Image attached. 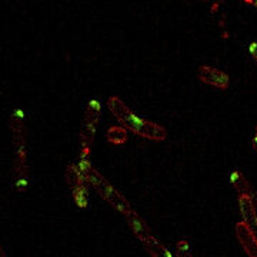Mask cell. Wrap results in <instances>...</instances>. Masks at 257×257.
<instances>
[{"label":"cell","mask_w":257,"mask_h":257,"mask_svg":"<svg viewBox=\"0 0 257 257\" xmlns=\"http://www.w3.org/2000/svg\"><path fill=\"white\" fill-rule=\"evenodd\" d=\"M107 107L111 114L114 116V119L117 120L126 130H130L142 138L155 140V142H163L167 138V130L163 126L138 116L119 97H116V96L109 97Z\"/></svg>","instance_id":"obj_1"},{"label":"cell","mask_w":257,"mask_h":257,"mask_svg":"<svg viewBox=\"0 0 257 257\" xmlns=\"http://www.w3.org/2000/svg\"><path fill=\"white\" fill-rule=\"evenodd\" d=\"M10 130L15 146V184L19 192H25L28 189L29 167L26 124L25 114L22 110L13 111V114L10 116Z\"/></svg>","instance_id":"obj_2"},{"label":"cell","mask_w":257,"mask_h":257,"mask_svg":"<svg viewBox=\"0 0 257 257\" xmlns=\"http://www.w3.org/2000/svg\"><path fill=\"white\" fill-rule=\"evenodd\" d=\"M77 167H79V170L82 172L83 177L86 179L87 184L92 186L93 189L99 193L101 197L110 204L111 207H114L119 213L126 214V216H127L128 213L133 211L132 210L130 203L126 200V197H124L117 189H114V186H113L106 177H103V175L99 173V172L90 165L89 160H83V159H80Z\"/></svg>","instance_id":"obj_3"},{"label":"cell","mask_w":257,"mask_h":257,"mask_svg":"<svg viewBox=\"0 0 257 257\" xmlns=\"http://www.w3.org/2000/svg\"><path fill=\"white\" fill-rule=\"evenodd\" d=\"M127 223L130 230L133 231V234L140 240V243L145 246L149 254L152 257H172L170 251L163 246V243L157 239L156 236L152 233V230L147 227L146 221L143 220L140 216H139L136 211H132L128 213L127 216Z\"/></svg>","instance_id":"obj_4"},{"label":"cell","mask_w":257,"mask_h":257,"mask_svg":"<svg viewBox=\"0 0 257 257\" xmlns=\"http://www.w3.org/2000/svg\"><path fill=\"white\" fill-rule=\"evenodd\" d=\"M101 114V104L97 99H92L86 106V111L83 116L82 130H80V159L89 160V153L92 149L94 135L99 126Z\"/></svg>","instance_id":"obj_5"},{"label":"cell","mask_w":257,"mask_h":257,"mask_svg":"<svg viewBox=\"0 0 257 257\" xmlns=\"http://www.w3.org/2000/svg\"><path fill=\"white\" fill-rule=\"evenodd\" d=\"M66 180L69 184V189L72 190V196L77 207L84 209L89 204V190L87 182L83 177L82 172L76 165H70L66 169Z\"/></svg>","instance_id":"obj_6"},{"label":"cell","mask_w":257,"mask_h":257,"mask_svg":"<svg viewBox=\"0 0 257 257\" xmlns=\"http://www.w3.org/2000/svg\"><path fill=\"white\" fill-rule=\"evenodd\" d=\"M197 77L202 83L209 84L211 87H216L219 90H226L230 84L229 76L223 70L213 66H206V64L200 66L197 70Z\"/></svg>","instance_id":"obj_7"},{"label":"cell","mask_w":257,"mask_h":257,"mask_svg":"<svg viewBox=\"0 0 257 257\" xmlns=\"http://www.w3.org/2000/svg\"><path fill=\"white\" fill-rule=\"evenodd\" d=\"M239 210L244 226L257 239V209L254 202L247 196H239Z\"/></svg>","instance_id":"obj_8"},{"label":"cell","mask_w":257,"mask_h":257,"mask_svg":"<svg viewBox=\"0 0 257 257\" xmlns=\"http://www.w3.org/2000/svg\"><path fill=\"white\" fill-rule=\"evenodd\" d=\"M236 236L239 239L243 250L246 251L248 257H257V239L254 234L244 226V223H237L236 224Z\"/></svg>","instance_id":"obj_9"},{"label":"cell","mask_w":257,"mask_h":257,"mask_svg":"<svg viewBox=\"0 0 257 257\" xmlns=\"http://www.w3.org/2000/svg\"><path fill=\"white\" fill-rule=\"evenodd\" d=\"M230 182L233 184V187L236 189V192L239 193V196H247L254 202V197H256L254 190H253L251 184L248 183L246 176L243 175L240 170H233L230 173Z\"/></svg>","instance_id":"obj_10"},{"label":"cell","mask_w":257,"mask_h":257,"mask_svg":"<svg viewBox=\"0 0 257 257\" xmlns=\"http://www.w3.org/2000/svg\"><path fill=\"white\" fill-rule=\"evenodd\" d=\"M106 139L111 145H123L127 140V130L123 126H111L106 132Z\"/></svg>","instance_id":"obj_11"},{"label":"cell","mask_w":257,"mask_h":257,"mask_svg":"<svg viewBox=\"0 0 257 257\" xmlns=\"http://www.w3.org/2000/svg\"><path fill=\"white\" fill-rule=\"evenodd\" d=\"M176 256L177 257H193L192 250L187 240H179L176 244Z\"/></svg>","instance_id":"obj_12"},{"label":"cell","mask_w":257,"mask_h":257,"mask_svg":"<svg viewBox=\"0 0 257 257\" xmlns=\"http://www.w3.org/2000/svg\"><path fill=\"white\" fill-rule=\"evenodd\" d=\"M248 53L253 57V60L257 63V43H250L248 46Z\"/></svg>","instance_id":"obj_13"},{"label":"cell","mask_w":257,"mask_h":257,"mask_svg":"<svg viewBox=\"0 0 257 257\" xmlns=\"http://www.w3.org/2000/svg\"><path fill=\"white\" fill-rule=\"evenodd\" d=\"M219 5H220V3H219V2H216V3H214V5H213V8H211V13H216V10H219Z\"/></svg>","instance_id":"obj_14"},{"label":"cell","mask_w":257,"mask_h":257,"mask_svg":"<svg viewBox=\"0 0 257 257\" xmlns=\"http://www.w3.org/2000/svg\"><path fill=\"white\" fill-rule=\"evenodd\" d=\"M251 146H253L254 150H257V136H254V138L251 139Z\"/></svg>","instance_id":"obj_15"},{"label":"cell","mask_w":257,"mask_h":257,"mask_svg":"<svg viewBox=\"0 0 257 257\" xmlns=\"http://www.w3.org/2000/svg\"><path fill=\"white\" fill-rule=\"evenodd\" d=\"M0 257H6V256H5V251H3V248H2V246H0Z\"/></svg>","instance_id":"obj_16"},{"label":"cell","mask_w":257,"mask_h":257,"mask_svg":"<svg viewBox=\"0 0 257 257\" xmlns=\"http://www.w3.org/2000/svg\"><path fill=\"white\" fill-rule=\"evenodd\" d=\"M251 5H253L254 8H257V0H253V2H251Z\"/></svg>","instance_id":"obj_17"},{"label":"cell","mask_w":257,"mask_h":257,"mask_svg":"<svg viewBox=\"0 0 257 257\" xmlns=\"http://www.w3.org/2000/svg\"><path fill=\"white\" fill-rule=\"evenodd\" d=\"M243 2H246V3H248V5H251V2H253V0H243Z\"/></svg>","instance_id":"obj_18"},{"label":"cell","mask_w":257,"mask_h":257,"mask_svg":"<svg viewBox=\"0 0 257 257\" xmlns=\"http://www.w3.org/2000/svg\"><path fill=\"white\" fill-rule=\"evenodd\" d=\"M254 136H257V126L254 127Z\"/></svg>","instance_id":"obj_19"}]
</instances>
